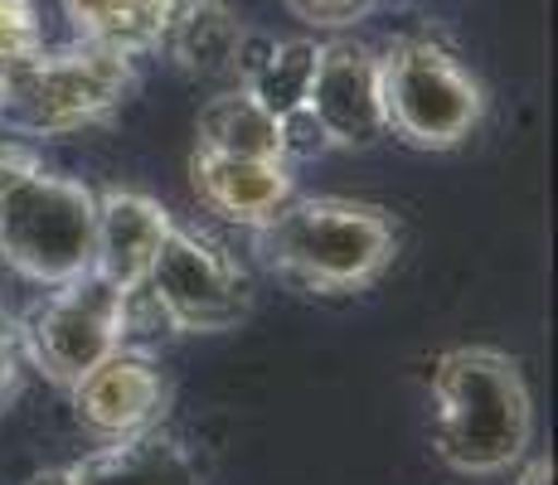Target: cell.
Here are the masks:
<instances>
[{
  "instance_id": "ba28073f",
  "label": "cell",
  "mask_w": 558,
  "mask_h": 485,
  "mask_svg": "<svg viewBox=\"0 0 558 485\" xmlns=\"http://www.w3.org/2000/svg\"><path fill=\"white\" fill-rule=\"evenodd\" d=\"M306 107L320 122L330 146L340 150H369L389 136L384 126V97H379V59L360 39H326L316 49Z\"/></svg>"
},
{
  "instance_id": "30bf717a",
  "label": "cell",
  "mask_w": 558,
  "mask_h": 485,
  "mask_svg": "<svg viewBox=\"0 0 558 485\" xmlns=\"http://www.w3.org/2000/svg\"><path fill=\"white\" fill-rule=\"evenodd\" d=\"M170 214L151 194L136 190H102L98 194V223H93V272L117 291H142L160 243L170 233Z\"/></svg>"
},
{
  "instance_id": "5b68a950",
  "label": "cell",
  "mask_w": 558,
  "mask_h": 485,
  "mask_svg": "<svg viewBox=\"0 0 558 485\" xmlns=\"http://www.w3.org/2000/svg\"><path fill=\"white\" fill-rule=\"evenodd\" d=\"M379 97L389 136L417 150H452L486 117V88L447 45L403 35L379 53Z\"/></svg>"
},
{
  "instance_id": "9a60e30c",
  "label": "cell",
  "mask_w": 558,
  "mask_h": 485,
  "mask_svg": "<svg viewBox=\"0 0 558 485\" xmlns=\"http://www.w3.org/2000/svg\"><path fill=\"white\" fill-rule=\"evenodd\" d=\"M195 136H199V146L229 150V156L282 160V132H277V117L243 88L209 97L204 112H199V122H195Z\"/></svg>"
},
{
  "instance_id": "2e32d148",
  "label": "cell",
  "mask_w": 558,
  "mask_h": 485,
  "mask_svg": "<svg viewBox=\"0 0 558 485\" xmlns=\"http://www.w3.org/2000/svg\"><path fill=\"white\" fill-rule=\"evenodd\" d=\"M45 49V20L35 0H0V93L15 78L20 63Z\"/></svg>"
},
{
  "instance_id": "277c9868",
  "label": "cell",
  "mask_w": 558,
  "mask_h": 485,
  "mask_svg": "<svg viewBox=\"0 0 558 485\" xmlns=\"http://www.w3.org/2000/svg\"><path fill=\"white\" fill-rule=\"evenodd\" d=\"M136 93V69L126 53L102 45L39 49L20 63L0 93V126L20 136H73L107 122Z\"/></svg>"
},
{
  "instance_id": "7c38bea8",
  "label": "cell",
  "mask_w": 558,
  "mask_h": 485,
  "mask_svg": "<svg viewBox=\"0 0 558 485\" xmlns=\"http://www.w3.org/2000/svg\"><path fill=\"white\" fill-rule=\"evenodd\" d=\"M25 485H199V461L180 437L151 427L136 437H117V447L93 451L83 461L39 471Z\"/></svg>"
},
{
  "instance_id": "4fadbf2b",
  "label": "cell",
  "mask_w": 558,
  "mask_h": 485,
  "mask_svg": "<svg viewBox=\"0 0 558 485\" xmlns=\"http://www.w3.org/2000/svg\"><path fill=\"white\" fill-rule=\"evenodd\" d=\"M243 35L248 29H243L239 10L223 0H175L156 49L190 78H223L239 63Z\"/></svg>"
},
{
  "instance_id": "52a82bcc",
  "label": "cell",
  "mask_w": 558,
  "mask_h": 485,
  "mask_svg": "<svg viewBox=\"0 0 558 485\" xmlns=\"http://www.w3.org/2000/svg\"><path fill=\"white\" fill-rule=\"evenodd\" d=\"M142 296L151 301L160 326L180 336H219L248 320L253 282L219 243H209L195 229L170 223L151 272L142 282Z\"/></svg>"
},
{
  "instance_id": "3957f363",
  "label": "cell",
  "mask_w": 558,
  "mask_h": 485,
  "mask_svg": "<svg viewBox=\"0 0 558 485\" xmlns=\"http://www.w3.org/2000/svg\"><path fill=\"white\" fill-rule=\"evenodd\" d=\"M98 194L35 150L0 146V257L25 282L59 287L93 267Z\"/></svg>"
},
{
  "instance_id": "ac0fdd59",
  "label": "cell",
  "mask_w": 558,
  "mask_h": 485,
  "mask_svg": "<svg viewBox=\"0 0 558 485\" xmlns=\"http://www.w3.org/2000/svg\"><path fill=\"white\" fill-rule=\"evenodd\" d=\"M15 384H20V340L10 326H0V408L10 403Z\"/></svg>"
},
{
  "instance_id": "8992f818",
  "label": "cell",
  "mask_w": 558,
  "mask_h": 485,
  "mask_svg": "<svg viewBox=\"0 0 558 485\" xmlns=\"http://www.w3.org/2000/svg\"><path fill=\"white\" fill-rule=\"evenodd\" d=\"M15 340L49 384L73 388L93 364H102L107 354L126 344V291L102 282L88 267V272L49 287L25 311Z\"/></svg>"
},
{
  "instance_id": "8fae6325",
  "label": "cell",
  "mask_w": 558,
  "mask_h": 485,
  "mask_svg": "<svg viewBox=\"0 0 558 485\" xmlns=\"http://www.w3.org/2000/svg\"><path fill=\"white\" fill-rule=\"evenodd\" d=\"M190 185H195L204 209L223 214L229 223H248V229L272 219L296 194L287 160L229 156V150H209V146H195V156H190Z\"/></svg>"
},
{
  "instance_id": "5bb4252c",
  "label": "cell",
  "mask_w": 558,
  "mask_h": 485,
  "mask_svg": "<svg viewBox=\"0 0 558 485\" xmlns=\"http://www.w3.org/2000/svg\"><path fill=\"white\" fill-rule=\"evenodd\" d=\"M63 10H69L78 39L136 59V53L156 49L175 0H63Z\"/></svg>"
},
{
  "instance_id": "e0dca14e",
  "label": "cell",
  "mask_w": 558,
  "mask_h": 485,
  "mask_svg": "<svg viewBox=\"0 0 558 485\" xmlns=\"http://www.w3.org/2000/svg\"><path fill=\"white\" fill-rule=\"evenodd\" d=\"M374 5H379V0H287V10H292L296 20H306V25H320V29L355 25V20H364Z\"/></svg>"
},
{
  "instance_id": "9c48e42d",
  "label": "cell",
  "mask_w": 558,
  "mask_h": 485,
  "mask_svg": "<svg viewBox=\"0 0 558 485\" xmlns=\"http://www.w3.org/2000/svg\"><path fill=\"white\" fill-rule=\"evenodd\" d=\"M69 393H73V417L88 433L112 441L151 433L170 408V379L146 354H132L126 344L117 354H107L102 364H93Z\"/></svg>"
},
{
  "instance_id": "6da1fadb",
  "label": "cell",
  "mask_w": 558,
  "mask_h": 485,
  "mask_svg": "<svg viewBox=\"0 0 558 485\" xmlns=\"http://www.w3.org/2000/svg\"><path fill=\"white\" fill-rule=\"evenodd\" d=\"M257 263L277 282L306 291V296H350V291L374 287L393 267L399 233L393 219L374 204L336 199H287L272 219L253 229Z\"/></svg>"
},
{
  "instance_id": "ffe728a7",
  "label": "cell",
  "mask_w": 558,
  "mask_h": 485,
  "mask_svg": "<svg viewBox=\"0 0 558 485\" xmlns=\"http://www.w3.org/2000/svg\"><path fill=\"white\" fill-rule=\"evenodd\" d=\"M0 326H5V311H0Z\"/></svg>"
},
{
  "instance_id": "d6986e66",
  "label": "cell",
  "mask_w": 558,
  "mask_h": 485,
  "mask_svg": "<svg viewBox=\"0 0 558 485\" xmlns=\"http://www.w3.org/2000/svg\"><path fill=\"white\" fill-rule=\"evenodd\" d=\"M514 485H554V461L549 457H534L530 466L520 471V481H514Z\"/></svg>"
},
{
  "instance_id": "7a4b0ae2",
  "label": "cell",
  "mask_w": 558,
  "mask_h": 485,
  "mask_svg": "<svg viewBox=\"0 0 558 485\" xmlns=\"http://www.w3.org/2000/svg\"><path fill=\"white\" fill-rule=\"evenodd\" d=\"M534 403L520 364L490 344H461L433 364V447L461 476H500L530 451Z\"/></svg>"
}]
</instances>
